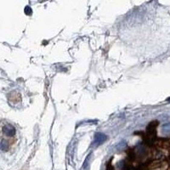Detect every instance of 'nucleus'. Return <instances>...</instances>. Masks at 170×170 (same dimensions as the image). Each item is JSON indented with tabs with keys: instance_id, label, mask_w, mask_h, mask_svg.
Segmentation results:
<instances>
[{
	"instance_id": "obj_1",
	"label": "nucleus",
	"mask_w": 170,
	"mask_h": 170,
	"mask_svg": "<svg viewBox=\"0 0 170 170\" xmlns=\"http://www.w3.org/2000/svg\"><path fill=\"white\" fill-rule=\"evenodd\" d=\"M168 165L163 161H155L149 166V170H167Z\"/></svg>"
},
{
	"instance_id": "obj_2",
	"label": "nucleus",
	"mask_w": 170,
	"mask_h": 170,
	"mask_svg": "<svg viewBox=\"0 0 170 170\" xmlns=\"http://www.w3.org/2000/svg\"><path fill=\"white\" fill-rule=\"evenodd\" d=\"M164 131H165L167 134H169L170 133V123H168V124H166L164 125Z\"/></svg>"
}]
</instances>
